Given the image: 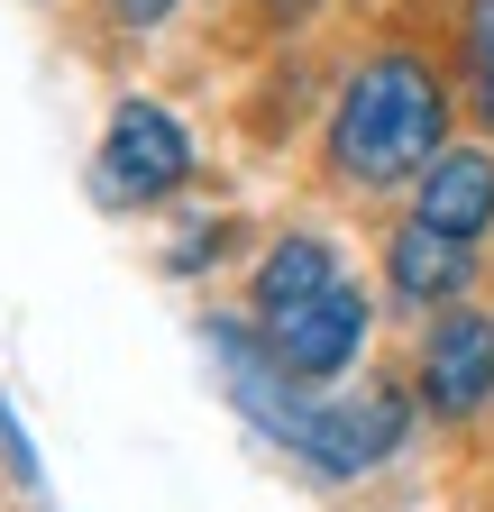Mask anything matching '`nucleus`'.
<instances>
[{
  "label": "nucleus",
  "instance_id": "1",
  "mask_svg": "<svg viewBox=\"0 0 494 512\" xmlns=\"http://www.w3.org/2000/svg\"><path fill=\"white\" fill-rule=\"evenodd\" d=\"M440 128H449L440 74L412 64V55H376L348 83V101H339L330 156L357 183H412V174H430V156H440Z\"/></svg>",
  "mask_w": 494,
  "mask_h": 512
},
{
  "label": "nucleus",
  "instance_id": "2",
  "mask_svg": "<svg viewBox=\"0 0 494 512\" xmlns=\"http://www.w3.org/2000/svg\"><path fill=\"white\" fill-rule=\"evenodd\" d=\"M183 174H193L183 128H174L156 101H119L110 138H101V183H110V202H165Z\"/></svg>",
  "mask_w": 494,
  "mask_h": 512
},
{
  "label": "nucleus",
  "instance_id": "3",
  "mask_svg": "<svg viewBox=\"0 0 494 512\" xmlns=\"http://www.w3.org/2000/svg\"><path fill=\"white\" fill-rule=\"evenodd\" d=\"M403 448V394H348V403H321L302 421V458L321 476H366Z\"/></svg>",
  "mask_w": 494,
  "mask_h": 512
},
{
  "label": "nucleus",
  "instance_id": "4",
  "mask_svg": "<svg viewBox=\"0 0 494 512\" xmlns=\"http://www.w3.org/2000/svg\"><path fill=\"white\" fill-rule=\"evenodd\" d=\"M266 357L284 366V375H339L357 348H366V293L357 284H330L321 302H302V311H284V320H266Z\"/></svg>",
  "mask_w": 494,
  "mask_h": 512
},
{
  "label": "nucleus",
  "instance_id": "5",
  "mask_svg": "<svg viewBox=\"0 0 494 512\" xmlns=\"http://www.w3.org/2000/svg\"><path fill=\"white\" fill-rule=\"evenodd\" d=\"M421 375H430V403L440 412H476L494 394V320L449 311L440 330H430V348H421Z\"/></svg>",
  "mask_w": 494,
  "mask_h": 512
},
{
  "label": "nucleus",
  "instance_id": "6",
  "mask_svg": "<svg viewBox=\"0 0 494 512\" xmlns=\"http://www.w3.org/2000/svg\"><path fill=\"white\" fill-rule=\"evenodd\" d=\"M467 275H476L467 238L430 229V220H403V229H394V293H412V302H449V293H467Z\"/></svg>",
  "mask_w": 494,
  "mask_h": 512
},
{
  "label": "nucleus",
  "instance_id": "7",
  "mask_svg": "<svg viewBox=\"0 0 494 512\" xmlns=\"http://www.w3.org/2000/svg\"><path fill=\"white\" fill-rule=\"evenodd\" d=\"M412 220L449 229V238H476V229L494 220V165H485V156H430L421 211H412Z\"/></svg>",
  "mask_w": 494,
  "mask_h": 512
},
{
  "label": "nucleus",
  "instance_id": "8",
  "mask_svg": "<svg viewBox=\"0 0 494 512\" xmlns=\"http://www.w3.org/2000/svg\"><path fill=\"white\" fill-rule=\"evenodd\" d=\"M330 284H339V256H330L321 238H284L266 266H257V311L284 320V311H302V302H321Z\"/></svg>",
  "mask_w": 494,
  "mask_h": 512
},
{
  "label": "nucleus",
  "instance_id": "9",
  "mask_svg": "<svg viewBox=\"0 0 494 512\" xmlns=\"http://www.w3.org/2000/svg\"><path fill=\"white\" fill-rule=\"evenodd\" d=\"M467 64H476V101L494 128V0H467Z\"/></svg>",
  "mask_w": 494,
  "mask_h": 512
},
{
  "label": "nucleus",
  "instance_id": "10",
  "mask_svg": "<svg viewBox=\"0 0 494 512\" xmlns=\"http://www.w3.org/2000/svg\"><path fill=\"white\" fill-rule=\"evenodd\" d=\"M110 10H119V19H129V28H156V19L174 10V0H110Z\"/></svg>",
  "mask_w": 494,
  "mask_h": 512
}]
</instances>
